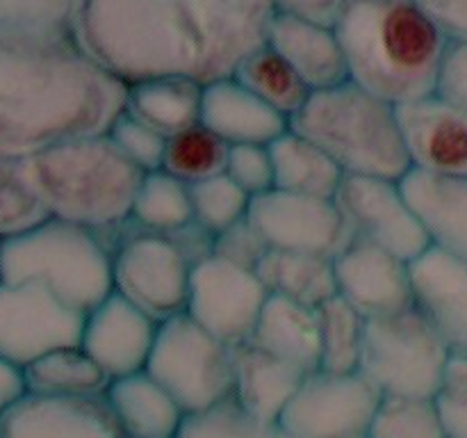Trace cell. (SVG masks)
I'll return each mask as SVG.
<instances>
[{
  "label": "cell",
  "mask_w": 467,
  "mask_h": 438,
  "mask_svg": "<svg viewBox=\"0 0 467 438\" xmlns=\"http://www.w3.org/2000/svg\"><path fill=\"white\" fill-rule=\"evenodd\" d=\"M48 217L35 185L27 160L0 153V240L16 235Z\"/></svg>",
  "instance_id": "obj_34"
},
{
  "label": "cell",
  "mask_w": 467,
  "mask_h": 438,
  "mask_svg": "<svg viewBox=\"0 0 467 438\" xmlns=\"http://www.w3.org/2000/svg\"><path fill=\"white\" fill-rule=\"evenodd\" d=\"M276 187L285 192L336 199L345 172L319 144L287 128L272 144Z\"/></svg>",
  "instance_id": "obj_28"
},
{
  "label": "cell",
  "mask_w": 467,
  "mask_h": 438,
  "mask_svg": "<svg viewBox=\"0 0 467 438\" xmlns=\"http://www.w3.org/2000/svg\"><path fill=\"white\" fill-rule=\"evenodd\" d=\"M228 149L231 144H226L217 132H213L203 123H196V126L169 137L162 169L192 185V182L223 173Z\"/></svg>",
  "instance_id": "obj_33"
},
{
  "label": "cell",
  "mask_w": 467,
  "mask_h": 438,
  "mask_svg": "<svg viewBox=\"0 0 467 438\" xmlns=\"http://www.w3.org/2000/svg\"><path fill=\"white\" fill-rule=\"evenodd\" d=\"M85 313L39 281L0 278V359L23 370L62 347L80 345Z\"/></svg>",
  "instance_id": "obj_10"
},
{
  "label": "cell",
  "mask_w": 467,
  "mask_h": 438,
  "mask_svg": "<svg viewBox=\"0 0 467 438\" xmlns=\"http://www.w3.org/2000/svg\"><path fill=\"white\" fill-rule=\"evenodd\" d=\"M269 295L319 308L337 295L336 267L331 256L308 251L269 249L255 267Z\"/></svg>",
  "instance_id": "obj_27"
},
{
  "label": "cell",
  "mask_w": 467,
  "mask_h": 438,
  "mask_svg": "<svg viewBox=\"0 0 467 438\" xmlns=\"http://www.w3.org/2000/svg\"><path fill=\"white\" fill-rule=\"evenodd\" d=\"M203 82L185 76H155L128 85L126 110L164 137L201 123Z\"/></svg>",
  "instance_id": "obj_25"
},
{
  "label": "cell",
  "mask_w": 467,
  "mask_h": 438,
  "mask_svg": "<svg viewBox=\"0 0 467 438\" xmlns=\"http://www.w3.org/2000/svg\"><path fill=\"white\" fill-rule=\"evenodd\" d=\"M105 132L114 141V146L144 173L162 169L167 137L141 121L140 117L128 112L126 108L117 114V119L109 123Z\"/></svg>",
  "instance_id": "obj_38"
},
{
  "label": "cell",
  "mask_w": 467,
  "mask_h": 438,
  "mask_svg": "<svg viewBox=\"0 0 467 438\" xmlns=\"http://www.w3.org/2000/svg\"><path fill=\"white\" fill-rule=\"evenodd\" d=\"M265 41L292 64L313 91L349 80L345 48L336 26L274 12Z\"/></svg>",
  "instance_id": "obj_22"
},
{
  "label": "cell",
  "mask_w": 467,
  "mask_h": 438,
  "mask_svg": "<svg viewBox=\"0 0 467 438\" xmlns=\"http://www.w3.org/2000/svg\"><path fill=\"white\" fill-rule=\"evenodd\" d=\"M23 392H26V383H23L21 370L0 359V418Z\"/></svg>",
  "instance_id": "obj_46"
},
{
  "label": "cell",
  "mask_w": 467,
  "mask_h": 438,
  "mask_svg": "<svg viewBox=\"0 0 467 438\" xmlns=\"http://www.w3.org/2000/svg\"><path fill=\"white\" fill-rule=\"evenodd\" d=\"M269 290L258 272L213 254L192 267L185 313L226 345L254 338Z\"/></svg>",
  "instance_id": "obj_12"
},
{
  "label": "cell",
  "mask_w": 467,
  "mask_h": 438,
  "mask_svg": "<svg viewBox=\"0 0 467 438\" xmlns=\"http://www.w3.org/2000/svg\"><path fill=\"white\" fill-rule=\"evenodd\" d=\"M160 322L119 292L105 297L85 315L80 345L109 379L146 370Z\"/></svg>",
  "instance_id": "obj_17"
},
{
  "label": "cell",
  "mask_w": 467,
  "mask_h": 438,
  "mask_svg": "<svg viewBox=\"0 0 467 438\" xmlns=\"http://www.w3.org/2000/svg\"><path fill=\"white\" fill-rule=\"evenodd\" d=\"M192 205L194 219L213 235L226 231L233 224L242 222L249 214L251 196L226 173H217L205 181L192 182Z\"/></svg>",
  "instance_id": "obj_37"
},
{
  "label": "cell",
  "mask_w": 467,
  "mask_h": 438,
  "mask_svg": "<svg viewBox=\"0 0 467 438\" xmlns=\"http://www.w3.org/2000/svg\"><path fill=\"white\" fill-rule=\"evenodd\" d=\"M322 356L319 368L331 372H358L368 318L340 295L317 308Z\"/></svg>",
  "instance_id": "obj_32"
},
{
  "label": "cell",
  "mask_w": 467,
  "mask_h": 438,
  "mask_svg": "<svg viewBox=\"0 0 467 438\" xmlns=\"http://www.w3.org/2000/svg\"><path fill=\"white\" fill-rule=\"evenodd\" d=\"M349 0H272L274 12L336 26Z\"/></svg>",
  "instance_id": "obj_45"
},
{
  "label": "cell",
  "mask_w": 467,
  "mask_h": 438,
  "mask_svg": "<svg viewBox=\"0 0 467 438\" xmlns=\"http://www.w3.org/2000/svg\"><path fill=\"white\" fill-rule=\"evenodd\" d=\"M267 251V240L260 235V231L254 226L249 214L242 222L233 224L231 228L214 235V254L226 260H233L237 265H244V267H258V263L265 258Z\"/></svg>",
  "instance_id": "obj_42"
},
{
  "label": "cell",
  "mask_w": 467,
  "mask_h": 438,
  "mask_svg": "<svg viewBox=\"0 0 467 438\" xmlns=\"http://www.w3.org/2000/svg\"><path fill=\"white\" fill-rule=\"evenodd\" d=\"M336 30L356 85L395 105L433 94L450 41L415 0H349Z\"/></svg>",
  "instance_id": "obj_3"
},
{
  "label": "cell",
  "mask_w": 467,
  "mask_h": 438,
  "mask_svg": "<svg viewBox=\"0 0 467 438\" xmlns=\"http://www.w3.org/2000/svg\"><path fill=\"white\" fill-rule=\"evenodd\" d=\"M233 76L258 94L265 103L276 108L292 121L296 112L306 105L313 89L306 85L304 78L292 68V64L281 53L265 41L258 48L251 50Z\"/></svg>",
  "instance_id": "obj_31"
},
{
  "label": "cell",
  "mask_w": 467,
  "mask_h": 438,
  "mask_svg": "<svg viewBox=\"0 0 467 438\" xmlns=\"http://www.w3.org/2000/svg\"><path fill=\"white\" fill-rule=\"evenodd\" d=\"M381 392L360 372L313 370L278 422L292 438H368Z\"/></svg>",
  "instance_id": "obj_11"
},
{
  "label": "cell",
  "mask_w": 467,
  "mask_h": 438,
  "mask_svg": "<svg viewBox=\"0 0 467 438\" xmlns=\"http://www.w3.org/2000/svg\"><path fill=\"white\" fill-rule=\"evenodd\" d=\"M226 176H231L251 199L276 187L272 146L269 144H235L228 149Z\"/></svg>",
  "instance_id": "obj_40"
},
{
  "label": "cell",
  "mask_w": 467,
  "mask_h": 438,
  "mask_svg": "<svg viewBox=\"0 0 467 438\" xmlns=\"http://www.w3.org/2000/svg\"><path fill=\"white\" fill-rule=\"evenodd\" d=\"M201 123L226 144H272L290 128V119L265 103L235 76L205 85Z\"/></svg>",
  "instance_id": "obj_20"
},
{
  "label": "cell",
  "mask_w": 467,
  "mask_h": 438,
  "mask_svg": "<svg viewBox=\"0 0 467 438\" xmlns=\"http://www.w3.org/2000/svg\"><path fill=\"white\" fill-rule=\"evenodd\" d=\"M26 392L46 397H99L112 379L82 345L62 347L21 370Z\"/></svg>",
  "instance_id": "obj_29"
},
{
  "label": "cell",
  "mask_w": 467,
  "mask_h": 438,
  "mask_svg": "<svg viewBox=\"0 0 467 438\" xmlns=\"http://www.w3.org/2000/svg\"><path fill=\"white\" fill-rule=\"evenodd\" d=\"M415 3L441 27L447 41L467 44V0H415Z\"/></svg>",
  "instance_id": "obj_44"
},
{
  "label": "cell",
  "mask_w": 467,
  "mask_h": 438,
  "mask_svg": "<svg viewBox=\"0 0 467 438\" xmlns=\"http://www.w3.org/2000/svg\"><path fill=\"white\" fill-rule=\"evenodd\" d=\"M413 306L429 319L451 356L467 359V260L429 246L410 260Z\"/></svg>",
  "instance_id": "obj_18"
},
{
  "label": "cell",
  "mask_w": 467,
  "mask_h": 438,
  "mask_svg": "<svg viewBox=\"0 0 467 438\" xmlns=\"http://www.w3.org/2000/svg\"><path fill=\"white\" fill-rule=\"evenodd\" d=\"M410 169L467 173V114L436 94L397 105Z\"/></svg>",
  "instance_id": "obj_19"
},
{
  "label": "cell",
  "mask_w": 467,
  "mask_h": 438,
  "mask_svg": "<svg viewBox=\"0 0 467 438\" xmlns=\"http://www.w3.org/2000/svg\"><path fill=\"white\" fill-rule=\"evenodd\" d=\"M272 0H80L78 41L114 78L219 80L265 44Z\"/></svg>",
  "instance_id": "obj_1"
},
{
  "label": "cell",
  "mask_w": 467,
  "mask_h": 438,
  "mask_svg": "<svg viewBox=\"0 0 467 438\" xmlns=\"http://www.w3.org/2000/svg\"><path fill=\"white\" fill-rule=\"evenodd\" d=\"M306 374L251 340L233 347V400L260 420L278 422Z\"/></svg>",
  "instance_id": "obj_23"
},
{
  "label": "cell",
  "mask_w": 467,
  "mask_h": 438,
  "mask_svg": "<svg viewBox=\"0 0 467 438\" xmlns=\"http://www.w3.org/2000/svg\"><path fill=\"white\" fill-rule=\"evenodd\" d=\"M333 267L337 295L368 319L413 306L410 260L374 242L354 235L333 258Z\"/></svg>",
  "instance_id": "obj_15"
},
{
  "label": "cell",
  "mask_w": 467,
  "mask_h": 438,
  "mask_svg": "<svg viewBox=\"0 0 467 438\" xmlns=\"http://www.w3.org/2000/svg\"><path fill=\"white\" fill-rule=\"evenodd\" d=\"M146 370L171 392L187 415L233 395V347L187 313L160 322Z\"/></svg>",
  "instance_id": "obj_8"
},
{
  "label": "cell",
  "mask_w": 467,
  "mask_h": 438,
  "mask_svg": "<svg viewBox=\"0 0 467 438\" xmlns=\"http://www.w3.org/2000/svg\"><path fill=\"white\" fill-rule=\"evenodd\" d=\"M290 128L322 146L345 176L401 181L410 172L397 105L354 80L313 91Z\"/></svg>",
  "instance_id": "obj_5"
},
{
  "label": "cell",
  "mask_w": 467,
  "mask_h": 438,
  "mask_svg": "<svg viewBox=\"0 0 467 438\" xmlns=\"http://www.w3.org/2000/svg\"><path fill=\"white\" fill-rule=\"evenodd\" d=\"M356 237L374 242L406 260L429 249L427 233L397 178L345 176L336 194Z\"/></svg>",
  "instance_id": "obj_14"
},
{
  "label": "cell",
  "mask_w": 467,
  "mask_h": 438,
  "mask_svg": "<svg viewBox=\"0 0 467 438\" xmlns=\"http://www.w3.org/2000/svg\"><path fill=\"white\" fill-rule=\"evenodd\" d=\"M433 402L447 438H467V359L463 356H451Z\"/></svg>",
  "instance_id": "obj_41"
},
{
  "label": "cell",
  "mask_w": 467,
  "mask_h": 438,
  "mask_svg": "<svg viewBox=\"0 0 467 438\" xmlns=\"http://www.w3.org/2000/svg\"><path fill=\"white\" fill-rule=\"evenodd\" d=\"M368 438H447L433 397L383 395Z\"/></svg>",
  "instance_id": "obj_35"
},
{
  "label": "cell",
  "mask_w": 467,
  "mask_h": 438,
  "mask_svg": "<svg viewBox=\"0 0 467 438\" xmlns=\"http://www.w3.org/2000/svg\"><path fill=\"white\" fill-rule=\"evenodd\" d=\"M251 342L296 365L304 372L319 370L322 342H319L317 308L269 295Z\"/></svg>",
  "instance_id": "obj_26"
},
{
  "label": "cell",
  "mask_w": 467,
  "mask_h": 438,
  "mask_svg": "<svg viewBox=\"0 0 467 438\" xmlns=\"http://www.w3.org/2000/svg\"><path fill=\"white\" fill-rule=\"evenodd\" d=\"M451 351L415 306L369 318L358 372L381 395L433 397Z\"/></svg>",
  "instance_id": "obj_7"
},
{
  "label": "cell",
  "mask_w": 467,
  "mask_h": 438,
  "mask_svg": "<svg viewBox=\"0 0 467 438\" xmlns=\"http://www.w3.org/2000/svg\"><path fill=\"white\" fill-rule=\"evenodd\" d=\"M0 438H128L105 395L46 397L23 392L0 418Z\"/></svg>",
  "instance_id": "obj_16"
},
{
  "label": "cell",
  "mask_w": 467,
  "mask_h": 438,
  "mask_svg": "<svg viewBox=\"0 0 467 438\" xmlns=\"http://www.w3.org/2000/svg\"><path fill=\"white\" fill-rule=\"evenodd\" d=\"M105 400L128 438H176L187 418L182 406L149 370L112 379Z\"/></svg>",
  "instance_id": "obj_24"
},
{
  "label": "cell",
  "mask_w": 467,
  "mask_h": 438,
  "mask_svg": "<svg viewBox=\"0 0 467 438\" xmlns=\"http://www.w3.org/2000/svg\"><path fill=\"white\" fill-rule=\"evenodd\" d=\"M27 160L32 185L50 217L117 235L130 219L144 178L108 132L68 137Z\"/></svg>",
  "instance_id": "obj_4"
},
{
  "label": "cell",
  "mask_w": 467,
  "mask_h": 438,
  "mask_svg": "<svg viewBox=\"0 0 467 438\" xmlns=\"http://www.w3.org/2000/svg\"><path fill=\"white\" fill-rule=\"evenodd\" d=\"M112 249L114 235L48 214L0 240V278L44 283L87 315L114 292Z\"/></svg>",
  "instance_id": "obj_6"
},
{
  "label": "cell",
  "mask_w": 467,
  "mask_h": 438,
  "mask_svg": "<svg viewBox=\"0 0 467 438\" xmlns=\"http://www.w3.org/2000/svg\"><path fill=\"white\" fill-rule=\"evenodd\" d=\"M80 0H0V26L73 30Z\"/></svg>",
  "instance_id": "obj_39"
},
{
  "label": "cell",
  "mask_w": 467,
  "mask_h": 438,
  "mask_svg": "<svg viewBox=\"0 0 467 438\" xmlns=\"http://www.w3.org/2000/svg\"><path fill=\"white\" fill-rule=\"evenodd\" d=\"M126 91L73 30L0 26V153L30 158L68 137L108 130Z\"/></svg>",
  "instance_id": "obj_2"
},
{
  "label": "cell",
  "mask_w": 467,
  "mask_h": 438,
  "mask_svg": "<svg viewBox=\"0 0 467 438\" xmlns=\"http://www.w3.org/2000/svg\"><path fill=\"white\" fill-rule=\"evenodd\" d=\"M192 267V260L171 235L141 231L130 224L114 235V292L158 322L185 313Z\"/></svg>",
  "instance_id": "obj_9"
},
{
  "label": "cell",
  "mask_w": 467,
  "mask_h": 438,
  "mask_svg": "<svg viewBox=\"0 0 467 438\" xmlns=\"http://www.w3.org/2000/svg\"><path fill=\"white\" fill-rule=\"evenodd\" d=\"M401 185L427 233L429 246L467 260V173L410 169Z\"/></svg>",
  "instance_id": "obj_21"
},
{
  "label": "cell",
  "mask_w": 467,
  "mask_h": 438,
  "mask_svg": "<svg viewBox=\"0 0 467 438\" xmlns=\"http://www.w3.org/2000/svg\"><path fill=\"white\" fill-rule=\"evenodd\" d=\"M194 222V205L187 182L164 169L144 173L132 201L130 219H128L130 226L173 235Z\"/></svg>",
  "instance_id": "obj_30"
},
{
  "label": "cell",
  "mask_w": 467,
  "mask_h": 438,
  "mask_svg": "<svg viewBox=\"0 0 467 438\" xmlns=\"http://www.w3.org/2000/svg\"><path fill=\"white\" fill-rule=\"evenodd\" d=\"M433 94L467 114V44L461 41L447 44Z\"/></svg>",
  "instance_id": "obj_43"
},
{
  "label": "cell",
  "mask_w": 467,
  "mask_h": 438,
  "mask_svg": "<svg viewBox=\"0 0 467 438\" xmlns=\"http://www.w3.org/2000/svg\"><path fill=\"white\" fill-rule=\"evenodd\" d=\"M176 438H292L281 422H269L242 409L233 395L210 409L190 413Z\"/></svg>",
  "instance_id": "obj_36"
},
{
  "label": "cell",
  "mask_w": 467,
  "mask_h": 438,
  "mask_svg": "<svg viewBox=\"0 0 467 438\" xmlns=\"http://www.w3.org/2000/svg\"><path fill=\"white\" fill-rule=\"evenodd\" d=\"M249 219L269 249L308 251L336 258L354 237L336 199L274 190L251 201Z\"/></svg>",
  "instance_id": "obj_13"
}]
</instances>
